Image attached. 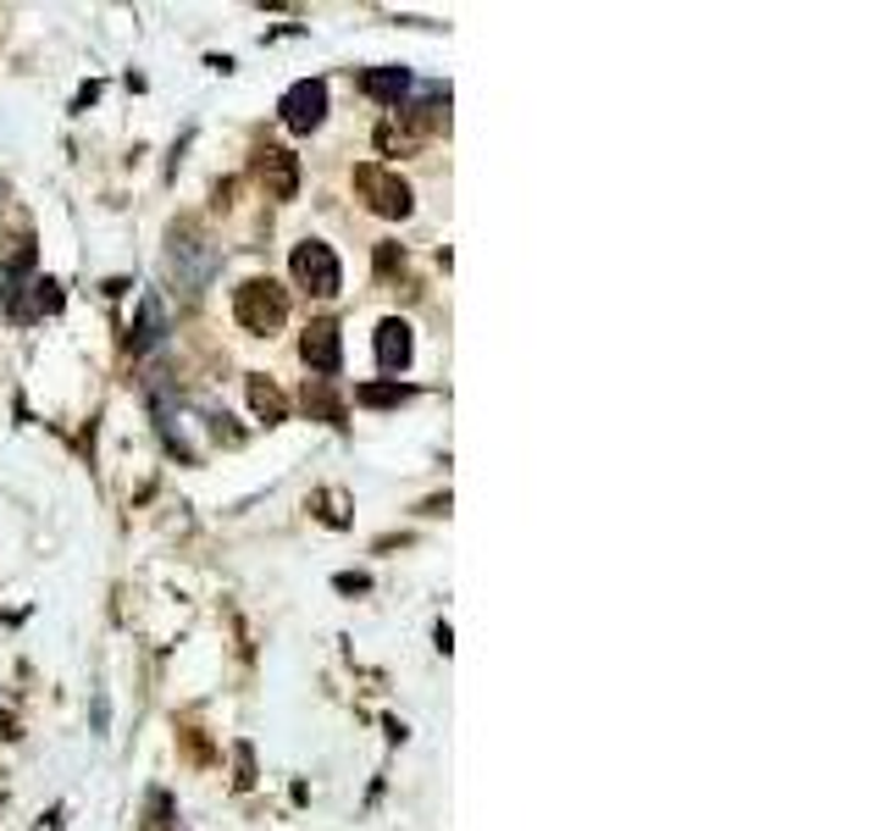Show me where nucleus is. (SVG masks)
Instances as JSON below:
<instances>
[{"label": "nucleus", "mask_w": 886, "mask_h": 831, "mask_svg": "<svg viewBox=\"0 0 886 831\" xmlns=\"http://www.w3.org/2000/svg\"><path fill=\"white\" fill-rule=\"evenodd\" d=\"M305 405H316V410L327 415V422H338V405H333V394H327V388H316V394H305Z\"/></svg>", "instance_id": "obj_13"}, {"label": "nucleus", "mask_w": 886, "mask_h": 831, "mask_svg": "<svg viewBox=\"0 0 886 831\" xmlns=\"http://www.w3.org/2000/svg\"><path fill=\"white\" fill-rule=\"evenodd\" d=\"M233 316L249 332H278L289 321V289L272 283V278H249V283L233 289Z\"/></svg>", "instance_id": "obj_1"}, {"label": "nucleus", "mask_w": 886, "mask_h": 831, "mask_svg": "<svg viewBox=\"0 0 886 831\" xmlns=\"http://www.w3.org/2000/svg\"><path fill=\"white\" fill-rule=\"evenodd\" d=\"M255 173H260V184H266V195H272V200H294L300 195V161L289 150H278V144L260 150Z\"/></svg>", "instance_id": "obj_6"}, {"label": "nucleus", "mask_w": 886, "mask_h": 831, "mask_svg": "<svg viewBox=\"0 0 886 831\" xmlns=\"http://www.w3.org/2000/svg\"><path fill=\"white\" fill-rule=\"evenodd\" d=\"M166 332V321H161V305L155 300H144V321H139V339H133V350H150L155 339Z\"/></svg>", "instance_id": "obj_11"}, {"label": "nucleus", "mask_w": 886, "mask_h": 831, "mask_svg": "<svg viewBox=\"0 0 886 831\" xmlns=\"http://www.w3.org/2000/svg\"><path fill=\"white\" fill-rule=\"evenodd\" d=\"M354 399H361V405H399V399H410V388H394V383H366V388H354Z\"/></svg>", "instance_id": "obj_12"}, {"label": "nucleus", "mask_w": 886, "mask_h": 831, "mask_svg": "<svg viewBox=\"0 0 886 831\" xmlns=\"http://www.w3.org/2000/svg\"><path fill=\"white\" fill-rule=\"evenodd\" d=\"M361 83H366V95H377V101H394V106H399V95L410 90V78H405L399 67H372V72H366Z\"/></svg>", "instance_id": "obj_9"}, {"label": "nucleus", "mask_w": 886, "mask_h": 831, "mask_svg": "<svg viewBox=\"0 0 886 831\" xmlns=\"http://www.w3.org/2000/svg\"><path fill=\"white\" fill-rule=\"evenodd\" d=\"M410 355H416L410 327H405L399 316H388V321L377 327V366H383V372H405V366H410Z\"/></svg>", "instance_id": "obj_8"}, {"label": "nucleus", "mask_w": 886, "mask_h": 831, "mask_svg": "<svg viewBox=\"0 0 886 831\" xmlns=\"http://www.w3.org/2000/svg\"><path fill=\"white\" fill-rule=\"evenodd\" d=\"M289 272H294V283H300L305 294H316V300H333V294L343 289L338 256H333V244H322V238H300V244H294Z\"/></svg>", "instance_id": "obj_2"}, {"label": "nucleus", "mask_w": 886, "mask_h": 831, "mask_svg": "<svg viewBox=\"0 0 886 831\" xmlns=\"http://www.w3.org/2000/svg\"><path fill=\"white\" fill-rule=\"evenodd\" d=\"M322 117H327V83L322 78H300L294 90L283 95V122L294 133H311V128H322Z\"/></svg>", "instance_id": "obj_5"}, {"label": "nucleus", "mask_w": 886, "mask_h": 831, "mask_svg": "<svg viewBox=\"0 0 886 831\" xmlns=\"http://www.w3.org/2000/svg\"><path fill=\"white\" fill-rule=\"evenodd\" d=\"M354 189H361V200L377 211V216H410L416 195L399 173H388V166H354Z\"/></svg>", "instance_id": "obj_4"}, {"label": "nucleus", "mask_w": 886, "mask_h": 831, "mask_svg": "<svg viewBox=\"0 0 886 831\" xmlns=\"http://www.w3.org/2000/svg\"><path fill=\"white\" fill-rule=\"evenodd\" d=\"M249 405H255V415H266V422H283V415H289V399L266 377H249Z\"/></svg>", "instance_id": "obj_10"}, {"label": "nucleus", "mask_w": 886, "mask_h": 831, "mask_svg": "<svg viewBox=\"0 0 886 831\" xmlns=\"http://www.w3.org/2000/svg\"><path fill=\"white\" fill-rule=\"evenodd\" d=\"M300 355H305V366H311V372L333 377V372H338V361H343L338 321H311V327H305V339H300Z\"/></svg>", "instance_id": "obj_7"}, {"label": "nucleus", "mask_w": 886, "mask_h": 831, "mask_svg": "<svg viewBox=\"0 0 886 831\" xmlns=\"http://www.w3.org/2000/svg\"><path fill=\"white\" fill-rule=\"evenodd\" d=\"M211 244L200 238V227L195 222H177L172 227V249H166V267H172V283L184 289V294H195L200 283H206V272H211Z\"/></svg>", "instance_id": "obj_3"}]
</instances>
